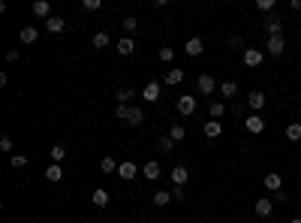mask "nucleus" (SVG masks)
<instances>
[{
	"label": "nucleus",
	"instance_id": "obj_1",
	"mask_svg": "<svg viewBox=\"0 0 301 223\" xmlns=\"http://www.w3.org/2000/svg\"><path fill=\"white\" fill-rule=\"evenodd\" d=\"M262 61H265V51L262 48H244V66L256 70V66H262Z\"/></svg>",
	"mask_w": 301,
	"mask_h": 223
},
{
	"label": "nucleus",
	"instance_id": "obj_2",
	"mask_svg": "<svg viewBox=\"0 0 301 223\" xmlns=\"http://www.w3.org/2000/svg\"><path fill=\"white\" fill-rule=\"evenodd\" d=\"M265 48H268V55H271V58H280L283 51H286V37H268Z\"/></svg>",
	"mask_w": 301,
	"mask_h": 223
},
{
	"label": "nucleus",
	"instance_id": "obj_3",
	"mask_svg": "<svg viewBox=\"0 0 301 223\" xmlns=\"http://www.w3.org/2000/svg\"><path fill=\"white\" fill-rule=\"evenodd\" d=\"M214 88H217V81H214V76H211V73H202V76L196 79V91H199V94H214Z\"/></svg>",
	"mask_w": 301,
	"mask_h": 223
},
{
	"label": "nucleus",
	"instance_id": "obj_4",
	"mask_svg": "<svg viewBox=\"0 0 301 223\" xmlns=\"http://www.w3.org/2000/svg\"><path fill=\"white\" fill-rule=\"evenodd\" d=\"M265 30H268V37H283V21H280V15H268L265 19Z\"/></svg>",
	"mask_w": 301,
	"mask_h": 223
},
{
	"label": "nucleus",
	"instance_id": "obj_5",
	"mask_svg": "<svg viewBox=\"0 0 301 223\" xmlns=\"http://www.w3.org/2000/svg\"><path fill=\"white\" fill-rule=\"evenodd\" d=\"M265 102H268V97H265L262 91H253L250 97H247V106H250V109H253V115H259V112L265 109Z\"/></svg>",
	"mask_w": 301,
	"mask_h": 223
},
{
	"label": "nucleus",
	"instance_id": "obj_6",
	"mask_svg": "<svg viewBox=\"0 0 301 223\" xmlns=\"http://www.w3.org/2000/svg\"><path fill=\"white\" fill-rule=\"evenodd\" d=\"M141 100H145V102H157V100H160V81H148L145 88H141Z\"/></svg>",
	"mask_w": 301,
	"mask_h": 223
},
{
	"label": "nucleus",
	"instance_id": "obj_7",
	"mask_svg": "<svg viewBox=\"0 0 301 223\" xmlns=\"http://www.w3.org/2000/svg\"><path fill=\"white\" fill-rule=\"evenodd\" d=\"M175 106H178L181 115H193V112H196V97L184 94V97H178V102H175Z\"/></svg>",
	"mask_w": 301,
	"mask_h": 223
},
{
	"label": "nucleus",
	"instance_id": "obj_8",
	"mask_svg": "<svg viewBox=\"0 0 301 223\" xmlns=\"http://www.w3.org/2000/svg\"><path fill=\"white\" fill-rule=\"evenodd\" d=\"M202 133L208 136V139H220V136H223V124H220V121H211V118H208V121L202 124Z\"/></svg>",
	"mask_w": 301,
	"mask_h": 223
},
{
	"label": "nucleus",
	"instance_id": "obj_9",
	"mask_svg": "<svg viewBox=\"0 0 301 223\" xmlns=\"http://www.w3.org/2000/svg\"><path fill=\"white\" fill-rule=\"evenodd\" d=\"M30 9H33V15H37V19H45V21L51 19V3H48V0H33Z\"/></svg>",
	"mask_w": 301,
	"mask_h": 223
},
{
	"label": "nucleus",
	"instance_id": "obj_10",
	"mask_svg": "<svg viewBox=\"0 0 301 223\" xmlns=\"http://www.w3.org/2000/svg\"><path fill=\"white\" fill-rule=\"evenodd\" d=\"M118 175H120V178H123V181H133V178H136V175H139V166H136V163H130V160H127V163H120V166H118Z\"/></svg>",
	"mask_w": 301,
	"mask_h": 223
},
{
	"label": "nucleus",
	"instance_id": "obj_11",
	"mask_svg": "<svg viewBox=\"0 0 301 223\" xmlns=\"http://www.w3.org/2000/svg\"><path fill=\"white\" fill-rule=\"evenodd\" d=\"M187 178H190V169H187V166H175V169H172V184H175V187H184Z\"/></svg>",
	"mask_w": 301,
	"mask_h": 223
},
{
	"label": "nucleus",
	"instance_id": "obj_12",
	"mask_svg": "<svg viewBox=\"0 0 301 223\" xmlns=\"http://www.w3.org/2000/svg\"><path fill=\"white\" fill-rule=\"evenodd\" d=\"M271 208H274V202H271V199H265V196H259V199H256V205H253V211H256L259 217H271Z\"/></svg>",
	"mask_w": 301,
	"mask_h": 223
},
{
	"label": "nucleus",
	"instance_id": "obj_13",
	"mask_svg": "<svg viewBox=\"0 0 301 223\" xmlns=\"http://www.w3.org/2000/svg\"><path fill=\"white\" fill-rule=\"evenodd\" d=\"M115 51H118V55H123V58H127V55H133V51H136V40H133V37H123V40H118Z\"/></svg>",
	"mask_w": 301,
	"mask_h": 223
},
{
	"label": "nucleus",
	"instance_id": "obj_14",
	"mask_svg": "<svg viewBox=\"0 0 301 223\" xmlns=\"http://www.w3.org/2000/svg\"><path fill=\"white\" fill-rule=\"evenodd\" d=\"M184 51H187V58H199L202 51H205V42H202L199 37H193V40H187V48H184Z\"/></svg>",
	"mask_w": 301,
	"mask_h": 223
},
{
	"label": "nucleus",
	"instance_id": "obj_15",
	"mask_svg": "<svg viewBox=\"0 0 301 223\" xmlns=\"http://www.w3.org/2000/svg\"><path fill=\"white\" fill-rule=\"evenodd\" d=\"M244 127L250 130V133H262V130H265L262 115H247V118H244Z\"/></svg>",
	"mask_w": 301,
	"mask_h": 223
},
{
	"label": "nucleus",
	"instance_id": "obj_16",
	"mask_svg": "<svg viewBox=\"0 0 301 223\" xmlns=\"http://www.w3.org/2000/svg\"><path fill=\"white\" fill-rule=\"evenodd\" d=\"M265 190H271V193H277V190H283V178L277 175V172H268V175H265Z\"/></svg>",
	"mask_w": 301,
	"mask_h": 223
},
{
	"label": "nucleus",
	"instance_id": "obj_17",
	"mask_svg": "<svg viewBox=\"0 0 301 223\" xmlns=\"http://www.w3.org/2000/svg\"><path fill=\"white\" fill-rule=\"evenodd\" d=\"M45 30H48V33H63V30H66V21L60 19V15H51V19L45 21Z\"/></svg>",
	"mask_w": 301,
	"mask_h": 223
},
{
	"label": "nucleus",
	"instance_id": "obj_18",
	"mask_svg": "<svg viewBox=\"0 0 301 223\" xmlns=\"http://www.w3.org/2000/svg\"><path fill=\"white\" fill-rule=\"evenodd\" d=\"M141 172H145V178H148V181H157V178H160V172H163V169H160V163H157V160H148Z\"/></svg>",
	"mask_w": 301,
	"mask_h": 223
},
{
	"label": "nucleus",
	"instance_id": "obj_19",
	"mask_svg": "<svg viewBox=\"0 0 301 223\" xmlns=\"http://www.w3.org/2000/svg\"><path fill=\"white\" fill-rule=\"evenodd\" d=\"M91 202L97 205V208H105V205H109V190H102V187H97V190L91 193Z\"/></svg>",
	"mask_w": 301,
	"mask_h": 223
},
{
	"label": "nucleus",
	"instance_id": "obj_20",
	"mask_svg": "<svg viewBox=\"0 0 301 223\" xmlns=\"http://www.w3.org/2000/svg\"><path fill=\"white\" fill-rule=\"evenodd\" d=\"M45 178H48L51 184H58V181L63 178V166H60V163H51V166L45 169Z\"/></svg>",
	"mask_w": 301,
	"mask_h": 223
},
{
	"label": "nucleus",
	"instance_id": "obj_21",
	"mask_svg": "<svg viewBox=\"0 0 301 223\" xmlns=\"http://www.w3.org/2000/svg\"><path fill=\"white\" fill-rule=\"evenodd\" d=\"M37 37H40V30H37V27H21V30H19V40H21L24 45L37 42Z\"/></svg>",
	"mask_w": 301,
	"mask_h": 223
},
{
	"label": "nucleus",
	"instance_id": "obj_22",
	"mask_svg": "<svg viewBox=\"0 0 301 223\" xmlns=\"http://www.w3.org/2000/svg\"><path fill=\"white\" fill-rule=\"evenodd\" d=\"M181 81H184V70H178V66H175V70H169V73H166V84H169V88H178Z\"/></svg>",
	"mask_w": 301,
	"mask_h": 223
},
{
	"label": "nucleus",
	"instance_id": "obj_23",
	"mask_svg": "<svg viewBox=\"0 0 301 223\" xmlns=\"http://www.w3.org/2000/svg\"><path fill=\"white\" fill-rule=\"evenodd\" d=\"M223 112H226V102H220V100H214V102L208 106V118H211V121H217V118H223Z\"/></svg>",
	"mask_w": 301,
	"mask_h": 223
},
{
	"label": "nucleus",
	"instance_id": "obj_24",
	"mask_svg": "<svg viewBox=\"0 0 301 223\" xmlns=\"http://www.w3.org/2000/svg\"><path fill=\"white\" fill-rule=\"evenodd\" d=\"M220 94H223V97H235V94H238V81H223V84H220Z\"/></svg>",
	"mask_w": 301,
	"mask_h": 223
},
{
	"label": "nucleus",
	"instance_id": "obj_25",
	"mask_svg": "<svg viewBox=\"0 0 301 223\" xmlns=\"http://www.w3.org/2000/svg\"><path fill=\"white\" fill-rule=\"evenodd\" d=\"M172 202V190H160V193H154V205H160V208H163V205H169Z\"/></svg>",
	"mask_w": 301,
	"mask_h": 223
},
{
	"label": "nucleus",
	"instance_id": "obj_26",
	"mask_svg": "<svg viewBox=\"0 0 301 223\" xmlns=\"http://www.w3.org/2000/svg\"><path fill=\"white\" fill-rule=\"evenodd\" d=\"M286 139L289 142H301V124H289L286 127Z\"/></svg>",
	"mask_w": 301,
	"mask_h": 223
},
{
	"label": "nucleus",
	"instance_id": "obj_27",
	"mask_svg": "<svg viewBox=\"0 0 301 223\" xmlns=\"http://www.w3.org/2000/svg\"><path fill=\"white\" fill-rule=\"evenodd\" d=\"M141 121H145V112H141V109H130V118H127V124H133V127H139Z\"/></svg>",
	"mask_w": 301,
	"mask_h": 223
},
{
	"label": "nucleus",
	"instance_id": "obj_28",
	"mask_svg": "<svg viewBox=\"0 0 301 223\" xmlns=\"http://www.w3.org/2000/svg\"><path fill=\"white\" fill-rule=\"evenodd\" d=\"M120 27H123V30H127V37H133V33H136V27H139V21L133 19V15H127V19H123V21H120Z\"/></svg>",
	"mask_w": 301,
	"mask_h": 223
},
{
	"label": "nucleus",
	"instance_id": "obj_29",
	"mask_svg": "<svg viewBox=\"0 0 301 223\" xmlns=\"http://www.w3.org/2000/svg\"><path fill=\"white\" fill-rule=\"evenodd\" d=\"M169 136H172L175 142H181V139H187V127H181V124H175V127L169 130Z\"/></svg>",
	"mask_w": 301,
	"mask_h": 223
},
{
	"label": "nucleus",
	"instance_id": "obj_30",
	"mask_svg": "<svg viewBox=\"0 0 301 223\" xmlns=\"http://www.w3.org/2000/svg\"><path fill=\"white\" fill-rule=\"evenodd\" d=\"M118 166H120V163H115L112 157H102V160H100V169H102V172H118Z\"/></svg>",
	"mask_w": 301,
	"mask_h": 223
},
{
	"label": "nucleus",
	"instance_id": "obj_31",
	"mask_svg": "<svg viewBox=\"0 0 301 223\" xmlns=\"http://www.w3.org/2000/svg\"><path fill=\"white\" fill-rule=\"evenodd\" d=\"M115 118H118V121H127V118H130V106H127V102H118Z\"/></svg>",
	"mask_w": 301,
	"mask_h": 223
},
{
	"label": "nucleus",
	"instance_id": "obj_32",
	"mask_svg": "<svg viewBox=\"0 0 301 223\" xmlns=\"http://www.w3.org/2000/svg\"><path fill=\"white\" fill-rule=\"evenodd\" d=\"M133 97H136V91H133V88H120V91H118V97H115V100H118V102H130V100H133Z\"/></svg>",
	"mask_w": 301,
	"mask_h": 223
},
{
	"label": "nucleus",
	"instance_id": "obj_33",
	"mask_svg": "<svg viewBox=\"0 0 301 223\" xmlns=\"http://www.w3.org/2000/svg\"><path fill=\"white\" fill-rule=\"evenodd\" d=\"M157 148H160L163 154H169V151L175 148V139H172V136H163V139H160V142H157Z\"/></svg>",
	"mask_w": 301,
	"mask_h": 223
},
{
	"label": "nucleus",
	"instance_id": "obj_34",
	"mask_svg": "<svg viewBox=\"0 0 301 223\" xmlns=\"http://www.w3.org/2000/svg\"><path fill=\"white\" fill-rule=\"evenodd\" d=\"M51 160H55V163L66 160V148H63V145H55V148H51Z\"/></svg>",
	"mask_w": 301,
	"mask_h": 223
},
{
	"label": "nucleus",
	"instance_id": "obj_35",
	"mask_svg": "<svg viewBox=\"0 0 301 223\" xmlns=\"http://www.w3.org/2000/svg\"><path fill=\"white\" fill-rule=\"evenodd\" d=\"M105 45H109V33H105V30H100L97 37H94V48H105Z\"/></svg>",
	"mask_w": 301,
	"mask_h": 223
},
{
	"label": "nucleus",
	"instance_id": "obj_36",
	"mask_svg": "<svg viewBox=\"0 0 301 223\" xmlns=\"http://www.w3.org/2000/svg\"><path fill=\"white\" fill-rule=\"evenodd\" d=\"M256 9H259V12H268V15H271V12H274V0H256Z\"/></svg>",
	"mask_w": 301,
	"mask_h": 223
},
{
	"label": "nucleus",
	"instance_id": "obj_37",
	"mask_svg": "<svg viewBox=\"0 0 301 223\" xmlns=\"http://www.w3.org/2000/svg\"><path fill=\"white\" fill-rule=\"evenodd\" d=\"M9 163H12V169H24V166H27V157H24V154H15Z\"/></svg>",
	"mask_w": 301,
	"mask_h": 223
},
{
	"label": "nucleus",
	"instance_id": "obj_38",
	"mask_svg": "<svg viewBox=\"0 0 301 223\" xmlns=\"http://www.w3.org/2000/svg\"><path fill=\"white\" fill-rule=\"evenodd\" d=\"M81 6H84L87 12H97V9L102 6V0H81Z\"/></svg>",
	"mask_w": 301,
	"mask_h": 223
},
{
	"label": "nucleus",
	"instance_id": "obj_39",
	"mask_svg": "<svg viewBox=\"0 0 301 223\" xmlns=\"http://www.w3.org/2000/svg\"><path fill=\"white\" fill-rule=\"evenodd\" d=\"M172 199L184 202V199H187V190H184V187H175V190H172Z\"/></svg>",
	"mask_w": 301,
	"mask_h": 223
},
{
	"label": "nucleus",
	"instance_id": "obj_40",
	"mask_svg": "<svg viewBox=\"0 0 301 223\" xmlns=\"http://www.w3.org/2000/svg\"><path fill=\"white\" fill-rule=\"evenodd\" d=\"M172 58H175V51H172V48H160V61H163V63H169Z\"/></svg>",
	"mask_w": 301,
	"mask_h": 223
},
{
	"label": "nucleus",
	"instance_id": "obj_41",
	"mask_svg": "<svg viewBox=\"0 0 301 223\" xmlns=\"http://www.w3.org/2000/svg\"><path fill=\"white\" fill-rule=\"evenodd\" d=\"M19 58H21V51H19V48H9V51H6V61H9V63H15Z\"/></svg>",
	"mask_w": 301,
	"mask_h": 223
},
{
	"label": "nucleus",
	"instance_id": "obj_42",
	"mask_svg": "<svg viewBox=\"0 0 301 223\" xmlns=\"http://www.w3.org/2000/svg\"><path fill=\"white\" fill-rule=\"evenodd\" d=\"M0 151H12V139H9V136H3V139H0Z\"/></svg>",
	"mask_w": 301,
	"mask_h": 223
},
{
	"label": "nucleus",
	"instance_id": "obj_43",
	"mask_svg": "<svg viewBox=\"0 0 301 223\" xmlns=\"http://www.w3.org/2000/svg\"><path fill=\"white\" fill-rule=\"evenodd\" d=\"M229 45H232V48H241V45H244V40L235 33V37H229Z\"/></svg>",
	"mask_w": 301,
	"mask_h": 223
},
{
	"label": "nucleus",
	"instance_id": "obj_44",
	"mask_svg": "<svg viewBox=\"0 0 301 223\" xmlns=\"http://www.w3.org/2000/svg\"><path fill=\"white\" fill-rule=\"evenodd\" d=\"M292 9H298V12H301V0H292Z\"/></svg>",
	"mask_w": 301,
	"mask_h": 223
},
{
	"label": "nucleus",
	"instance_id": "obj_45",
	"mask_svg": "<svg viewBox=\"0 0 301 223\" xmlns=\"http://www.w3.org/2000/svg\"><path fill=\"white\" fill-rule=\"evenodd\" d=\"M289 223H301V217H292V220H289Z\"/></svg>",
	"mask_w": 301,
	"mask_h": 223
},
{
	"label": "nucleus",
	"instance_id": "obj_46",
	"mask_svg": "<svg viewBox=\"0 0 301 223\" xmlns=\"http://www.w3.org/2000/svg\"><path fill=\"white\" fill-rule=\"evenodd\" d=\"M298 30H301V27H298Z\"/></svg>",
	"mask_w": 301,
	"mask_h": 223
}]
</instances>
